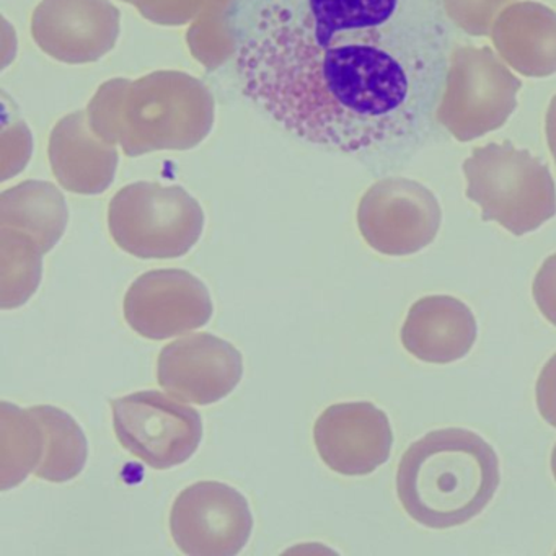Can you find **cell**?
<instances>
[{"label": "cell", "instance_id": "1", "mask_svg": "<svg viewBox=\"0 0 556 556\" xmlns=\"http://www.w3.org/2000/svg\"><path fill=\"white\" fill-rule=\"evenodd\" d=\"M396 15L318 31L292 0H265L236 35L243 93L312 144L346 154L408 144L431 125L447 71L444 60L389 43Z\"/></svg>", "mask_w": 556, "mask_h": 556}, {"label": "cell", "instance_id": "2", "mask_svg": "<svg viewBox=\"0 0 556 556\" xmlns=\"http://www.w3.org/2000/svg\"><path fill=\"white\" fill-rule=\"evenodd\" d=\"M214 99L201 80L159 71L138 80L103 84L89 103L97 136L122 146L128 157L154 151H190L210 136Z\"/></svg>", "mask_w": 556, "mask_h": 556}, {"label": "cell", "instance_id": "3", "mask_svg": "<svg viewBox=\"0 0 556 556\" xmlns=\"http://www.w3.org/2000/svg\"><path fill=\"white\" fill-rule=\"evenodd\" d=\"M500 481V460L483 438L468 429H439L406 448L396 493L413 520L429 529H448L477 517Z\"/></svg>", "mask_w": 556, "mask_h": 556}, {"label": "cell", "instance_id": "4", "mask_svg": "<svg viewBox=\"0 0 556 556\" xmlns=\"http://www.w3.org/2000/svg\"><path fill=\"white\" fill-rule=\"evenodd\" d=\"M467 198L483 220L522 237L556 214V187L548 165L510 141L473 149L464 162Z\"/></svg>", "mask_w": 556, "mask_h": 556}, {"label": "cell", "instance_id": "5", "mask_svg": "<svg viewBox=\"0 0 556 556\" xmlns=\"http://www.w3.org/2000/svg\"><path fill=\"white\" fill-rule=\"evenodd\" d=\"M203 229V207L177 185L136 181L110 201V236L136 258H180L197 245Z\"/></svg>", "mask_w": 556, "mask_h": 556}, {"label": "cell", "instance_id": "6", "mask_svg": "<svg viewBox=\"0 0 556 556\" xmlns=\"http://www.w3.org/2000/svg\"><path fill=\"white\" fill-rule=\"evenodd\" d=\"M522 83L490 48L462 47L452 53L435 119L457 141L496 131L517 109Z\"/></svg>", "mask_w": 556, "mask_h": 556}, {"label": "cell", "instance_id": "7", "mask_svg": "<svg viewBox=\"0 0 556 556\" xmlns=\"http://www.w3.org/2000/svg\"><path fill=\"white\" fill-rule=\"evenodd\" d=\"M119 444L155 470H168L193 457L203 439L200 413L157 390L112 400Z\"/></svg>", "mask_w": 556, "mask_h": 556}, {"label": "cell", "instance_id": "8", "mask_svg": "<svg viewBox=\"0 0 556 556\" xmlns=\"http://www.w3.org/2000/svg\"><path fill=\"white\" fill-rule=\"evenodd\" d=\"M441 220L438 198L408 178L377 181L357 210V226L367 245L389 256L413 255L431 245Z\"/></svg>", "mask_w": 556, "mask_h": 556}, {"label": "cell", "instance_id": "9", "mask_svg": "<svg viewBox=\"0 0 556 556\" xmlns=\"http://www.w3.org/2000/svg\"><path fill=\"white\" fill-rule=\"evenodd\" d=\"M252 530L249 501L239 490L220 481L191 484L172 506V539L185 555H239Z\"/></svg>", "mask_w": 556, "mask_h": 556}, {"label": "cell", "instance_id": "10", "mask_svg": "<svg viewBox=\"0 0 556 556\" xmlns=\"http://www.w3.org/2000/svg\"><path fill=\"white\" fill-rule=\"evenodd\" d=\"M206 286L184 269H155L132 282L125 320L136 333L161 341L204 327L213 317Z\"/></svg>", "mask_w": 556, "mask_h": 556}, {"label": "cell", "instance_id": "11", "mask_svg": "<svg viewBox=\"0 0 556 556\" xmlns=\"http://www.w3.org/2000/svg\"><path fill=\"white\" fill-rule=\"evenodd\" d=\"M122 12L112 0H43L31 17V37L64 64L97 63L115 48Z\"/></svg>", "mask_w": 556, "mask_h": 556}, {"label": "cell", "instance_id": "12", "mask_svg": "<svg viewBox=\"0 0 556 556\" xmlns=\"http://www.w3.org/2000/svg\"><path fill=\"white\" fill-rule=\"evenodd\" d=\"M242 376V353L216 334H188L167 344L159 356L157 377L162 389L193 405H213L226 399Z\"/></svg>", "mask_w": 556, "mask_h": 556}, {"label": "cell", "instance_id": "13", "mask_svg": "<svg viewBox=\"0 0 556 556\" xmlns=\"http://www.w3.org/2000/svg\"><path fill=\"white\" fill-rule=\"evenodd\" d=\"M314 441L324 464L346 477H363L389 460V416L369 402L338 403L318 416Z\"/></svg>", "mask_w": 556, "mask_h": 556}, {"label": "cell", "instance_id": "14", "mask_svg": "<svg viewBox=\"0 0 556 556\" xmlns=\"http://www.w3.org/2000/svg\"><path fill=\"white\" fill-rule=\"evenodd\" d=\"M477 333V320L464 302L451 295H429L409 308L402 343L422 363L451 364L470 353Z\"/></svg>", "mask_w": 556, "mask_h": 556}, {"label": "cell", "instance_id": "15", "mask_svg": "<svg viewBox=\"0 0 556 556\" xmlns=\"http://www.w3.org/2000/svg\"><path fill=\"white\" fill-rule=\"evenodd\" d=\"M50 162L61 187L76 194L109 190L118 167V152L77 112L58 123L50 138Z\"/></svg>", "mask_w": 556, "mask_h": 556}, {"label": "cell", "instance_id": "16", "mask_svg": "<svg viewBox=\"0 0 556 556\" xmlns=\"http://www.w3.org/2000/svg\"><path fill=\"white\" fill-rule=\"evenodd\" d=\"M503 61L526 77L556 73V12L539 2H514L491 28Z\"/></svg>", "mask_w": 556, "mask_h": 556}, {"label": "cell", "instance_id": "17", "mask_svg": "<svg viewBox=\"0 0 556 556\" xmlns=\"http://www.w3.org/2000/svg\"><path fill=\"white\" fill-rule=\"evenodd\" d=\"M66 201L47 181H24L0 197V224L30 236L43 255L56 247L66 230Z\"/></svg>", "mask_w": 556, "mask_h": 556}, {"label": "cell", "instance_id": "18", "mask_svg": "<svg viewBox=\"0 0 556 556\" xmlns=\"http://www.w3.org/2000/svg\"><path fill=\"white\" fill-rule=\"evenodd\" d=\"M45 432V454L35 477L51 483H66L79 477L89 457V444L79 422L51 405L30 408Z\"/></svg>", "mask_w": 556, "mask_h": 556}, {"label": "cell", "instance_id": "19", "mask_svg": "<svg viewBox=\"0 0 556 556\" xmlns=\"http://www.w3.org/2000/svg\"><path fill=\"white\" fill-rule=\"evenodd\" d=\"M45 454V432L30 409L0 403V490L18 486L35 473Z\"/></svg>", "mask_w": 556, "mask_h": 556}, {"label": "cell", "instance_id": "20", "mask_svg": "<svg viewBox=\"0 0 556 556\" xmlns=\"http://www.w3.org/2000/svg\"><path fill=\"white\" fill-rule=\"evenodd\" d=\"M0 255H2V279H0V307L4 311L22 307L37 292L43 273L38 243L21 230L0 229Z\"/></svg>", "mask_w": 556, "mask_h": 556}, {"label": "cell", "instance_id": "21", "mask_svg": "<svg viewBox=\"0 0 556 556\" xmlns=\"http://www.w3.org/2000/svg\"><path fill=\"white\" fill-rule=\"evenodd\" d=\"M517 0H442L445 14L465 34L488 37L497 15Z\"/></svg>", "mask_w": 556, "mask_h": 556}, {"label": "cell", "instance_id": "22", "mask_svg": "<svg viewBox=\"0 0 556 556\" xmlns=\"http://www.w3.org/2000/svg\"><path fill=\"white\" fill-rule=\"evenodd\" d=\"M135 5L142 17L159 25L178 27L193 21L207 0H123Z\"/></svg>", "mask_w": 556, "mask_h": 556}, {"label": "cell", "instance_id": "23", "mask_svg": "<svg viewBox=\"0 0 556 556\" xmlns=\"http://www.w3.org/2000/svg\"><path fill=\"white\" fill-rule=\"evenodd\" d=\"M532 294L543 317L556 327V253L548 256L536 273Z\"/></svg>", "mask_w": 556, "mask_h": 556}, {"label": "cell", "instance_id": "24", "mask_svg": "<svg viewBox=\"0 0 556 556\" xmlns=\"http://www.w3.org/2000/svg\"><path fill=\"white\" fill-rule=\"evenodd\" d=\"M535 393L540 415L548 425L556 428V353L543 367L536 380Z\"/></svg>", "mask_w": 556, "mask_h": 556}, {"label": "cell", "instance_id": "25", "mask_svg": "<svg viewBox=\"0 0 556 556\" xmlns=\"http://www.w3.org/2000/svg\"><path fill=\"white\" fill-rule=\"evenodd\" d=\"M546 142H548L549 152L556 162V96L549 102L548 112L545 119Z\"/></svg>", "mask_w": 556, "mask_h": 556}, {"label": "cell", "instance_id": "26", "mask_svg": "<svg viewBox=\"0 0 556 556\" xmlns=\"http://www.w3.org/2000/svg\"><path fill=\"white\" fill-rule=\"evenodd\" d=\"M552 471H553V477H555V480H556V444H555V448H553V454H552Z\"/></svg>", "mask_w": 556, "mask_h": 556}]
</instances>
